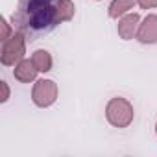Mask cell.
Instances as JSON below:
<instances>
[{
    "label": "cell",
    "mask_w": 157,
    "mask_h": 157,
    "mask_svg": "<svg viewBox=\"0 0 157 157\" xmlns=\"http://www.w3.org/2000/svg\"><path fill=\"white\" fill-rule=\"evenodd\" d=\"M59 2L61 0H19V8L11 17L13 26L26 41H37L59 24Z\"/></svg>",
    "instance_id": "6da1fadb"
},
{
    "label": "cell",
    "mask_w": 157,
    "mask_h": 157,
    "mask_svg": "<svg viewBox=\"0 0 157 157\" xmlns=\"http://www.w3.org/2000/svg\"><path fill=\"white\" fill-rule=\"evenodd\" d=\"M107 120L117 128H126L133 120V107L124 98H113L107 104Z\"/></svg>",
    "instance_id": "7a4b0ae2"
},
{
    "label": "cell",
    "mask_w": 157,
    "mask_h": 157,
    "mask_svg": "<svg viewBox=\"0 0 157 157\" xmlns=\"http://www.w3.org/2000/svg\"><path fill=\"white\" fill-rule=\"evenodd\" d=\"M24 56V35L19 32L15 33L13 37H10L8 41H4V46H2V63L6 67H13L15 63H21Z\"/></svg>",
    "instance_id": "3957f363"
},
{
    "label": "cell",
    "mask_w": 157,
    "mask_h": 157,
    "mask_svg": "<svg viewBox=\"0 0 157 157\" xmlns=\"http://www.w3.org/2000/svg\"><path fill=\"white\" fill-rule=\"evenodd\" d=\"M56 96H57V85L52 80H39L32 93V98H33L35 105H39V107L52 105L56 102Z\"/></svg>",
    "instance_id": "277c9868"
},
{
    "label": "cell",
    "mask_w": 157,
    "mask_h": 157,
    "mask_svg": "<svg viewBox=\"0 0 157 157\" xmlns=\"http://www.w3.org/2000/svg\"><path fill=\"white\" fill-rule=\"evenodd\" d=\"M140 43H157V15H148L137 32Z\"/></svg>",
    "instance_id": "5b68a950"
},
{
    "label": "cell",
    "mask_w": 157,
    "mask_h": 157,
    "mask_svg": "<svg viewBox=\"0 0 157 157\" xmlns=\"http://www.w3.org/2000/svg\"><path fill=\"white\" fill-rule=\"evenodd\" d=\"M15 78L19 82H22V83H28V82H32V80H35V74H37V67H35V63L32 61V59H24V61H21L17 67H15Z\"/></svg>",
    "instance_id": "8992f818"
},
{
    "label": "cell",
    "mask_w": 157,
    "mask_h": 157,
    "mask_svg": "<svg viewBox=\"0 0 157 157\" xmlns=\"http://www.w3.org/2000/svg\"><path fill=\"white\" fill-rule=\"evenodd\" d=\"M137 24H139V15L137 13H131L128 17H124L118 24V33L122 39H131L135 35V30H137Z\"/></svg>",
    "instance_id": "52a82bcc"
},
{
    "label": "cell",
    "mask_w": 157,
    "mask_h": 157,
    "mask_svg": "<svg viewBox=\"0 0 157 157\" xmlns=\"http://www.w3.org/2000/svg\"><path fill=\"white\" fill-rule=\"evenodd\" d=\"M32 61L35 63L37 70H41V72H48V70L52 68V57H50V54H48L46 50H37V52L33 54Z\"/></svg>",
    "instance_id": "ba28073f"
},
{
    "label": "cell",
    "mask_w": 157,
    "mask_h": 157,
    "mask_svg": "<svg viewBox=\"0 0 157 157\" xmlns=\"http://www.w3.org/2000/svg\"><path fill=\"white\" fill-rule=\"evenodd\" d=\"M135 4V0H113V4L109 6V17L117 19L118 15H124L128 10H131Z\"/></svg>",
    "instance_id": "9c48e42d"
},
{
    "label": "cell",
    "mask_w": 157,
    "mask_h": 157,
    "mask_svg": "<svg viewBox=\"0 0 157 157\" xmlns=\"http://www.w3.org/2000/svg\"><path fill=\"white\" fill-rule=\"evenodd\" d=\"M57 15H59V22L68 21L74 15V4L70 2V0H61V2H59V10H57Z\"/></svg>",
    "instance_id": "30bf717a"
},
{
    "label": "cell",
    "mask_w": 157,
    "mask_h": 157,
    "mask_svg": "<svg viewBox=\"0 0 157 157\" xmlns=\"http://www.w3.org/2000/svg\"><path fill=\"white\" fill-rule=\"evenodd\" d=\"M137 2H139V6L144 8V10H148V8H157V0H137Z\"/></svg>",
    "instance_id": "8fae6325"
},
{
    "label": "cell",
    "mask_w": 157,
    "mask_h": 157,
    "mask_svg": "<svg viewBox=\"0 0 157 157\" xmlns=\"http://www.w3.org/2000/svg\"><path fill=\"white\" fill-rule=\"evenodd\" d=\"M8 33H10V26H8L6 21H2V41H8V39H10Z\"/></svg>",
    "instance_id": "7c38bea8"
},
{
    "label": "cell",
    "mask_w": 157,
    "mask_h": 157,
    "mask_svg": "<svg viewBox=\"0 0 157 157\" xmlns=\"http://www.w3.org/2000/svg\"><path fill=\"white\" fill-rule=\"evenodd\" d=\"M0 85H2V102H6L8 100V96H10V91H8V85H6V82H2V83H0Z\"/></svg>",
    "instance_id": "4fadbf2b"
},
{
    "label": "cell",
    "mask_w": 157,
    "mask_h": 157,
    "mask_svg": "<svg viewBox=\"0 0 157 157\" xmlns=\"http://www.w3.org/2000/svg\"><path fill=\"white\" fill-rule=\"evenodd\" d=\"M155 129H157V128H155Z\"/></svg>",
    "instance_id": "5bb4252c"
}]
</instances>
